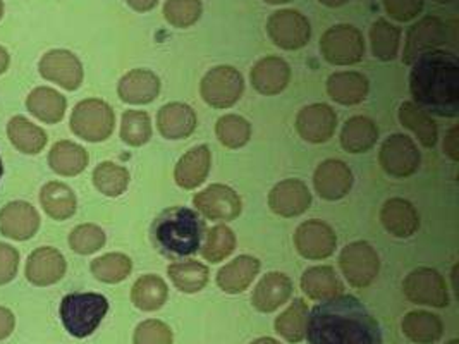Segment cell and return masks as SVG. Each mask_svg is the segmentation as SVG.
I'll list each match as a JSON object with an SVG mask.
<instances>
[{
	"label": "cell",
	"instance_id": "19",
	"mask_svg": "<svg viewBox=\"0 0 459 344\" xmlns=\"http://www.w3.org/2000/svg\"><path fill=\"white\" fill-rule=\"evenodd\" d=\"M312 205V194L299 179H284L272 188L269 207L281 217H298Z\"/></svg>",
	"mask_w": 459,
	"mask_h": 344
},
{
	"label": "cell",
	"instance_id": "45",
	"mask_svg": "<svg viewBox=\"0 0 459 344\" xmlns=\"http://www.w3.org/2000/svg\"><path fill=\"white\" fill-rule=\"evenodd\" d=\"M121 138L131 147H142L152 138L150 116L142 110H126L121 123Z\"/></svg>",
	"mask_w": 459,
	"mask_h": 344
},
{
	"label": "cell",
	"instance_id": "4",
	"mask_svg": "<svg viewBox=\"0 0 459 344\" xmlns=\"http://www.w3.org/2000/svg\"><path fill=\"white\" fill-rule=\"evenodd\" d=\"M108 312V301L99 293H71L61 301V321L78 340L91 336Z\"/></svg>",
	"mask_w": 459,
	"mask_h": 344
},
{
	"label": "cell",
	"instance_id": "35",
	"mask_svg": "<svg viewBox=\"0 0 459 344\" xmlns=\"http://www.w3.org/2000/svg\"><path fill=\"white\" fill-rule=\"evenodd\" d=\"M401 125L417 134L420 143L427 149H434L437 145L438 131L436 121L427 114V110L418 108L415 102H404L399 108Z\"/></svg>",
	"mask_w": 459,
	"mask_h": 344
},
{
	"label": "cell",
	"instance_id": "24",
	"mask_svg": "<svg viewBox=\"0 0 459 344\" xmlns=\"http://www.w3.org/2000/svg\"><path fill=\"white\" fill-rule=\"evenodd\" d=\"M292 282L286 274L271 272L256 284L251 303L258 312L271 314L291 298Z\"/></svg>",
	"mask_w": 459,
	"mask_h": 344
},
{
	"label": "cell",
	"instance_id": "10",
	"mask_svg": "<svg viewBox=\"0 0 459 344\" xmlns=\"http://www.w3.org/2000/svg\"><path fill=\"white\" fill-rule=\"evenodd\" d=\"M404 297L415 305H427L434 308H446L449 305V293L446 280L437 271L421 267L406 276L403 282Z\"/></svg>",
	"mask_w": 459,
	"mask_h": 344
},
{
	"label": "cell",
	"instance_id": "31",
	"mask_svg": "<svg viewBox=\"0 0 459 344\" xmlns=\"http://www.w3.org/2000/svg\"><path fill=\"white\" fill-rule=\"evenodd\" d=\"M7 136L14 149L26 155L40 153L48 142L47 133L22 116H14L7 123Z\"/></svg>",
	"mask_w": 459,
	"mask_h": 344
},
{
	"label": "cell",
	"instance_id": "23",
	"mask_svg": "<svg viewBox=\"0 0 459 344\" xmlns=\"http://www.w3.org/2000/svg\"><path fill=\"white\" fill-rule=\"evenodd\" d=\"M380 222L389 235L401 239L413 236L420 228L417 209L403 198H391L382 205Z\"/></svg>",
	"mask_w": 459,
	"mask_h": 344
},
{
	"label": "cell",
	"instance_id": "28",
	"mask_svg": "<svg viewBox=\"0 0 459 344\" xmlns=\"http://www.w3.org/2000/svg\"><path fill=\"white\" fill-rule=\"evenodd\" d=\"M157 126L164 138L183 140L196 128V114L186 104H168L159 110Z\"/></svg>",
	"mask_w": 459,
	"mask_h": 344
},
{
	"label": "cell",
	"instance_id": "26",
	"mask_svg": "<svg viewBox=\"0 0 459 344\" xmlns=\"http://www.w3.org/2000/svg\"><path fill=\"white\" fill-rule=\"evenodd\" d=\"M368 90H370L368 80L355 71L335 73V74H331L327 80L329 97L341 106L361 104L367 99Z\"/></svg>",
	"mask_w": 459,
	"mask_h": 344
},
{
	"label": "cell",
	"instance_id": "1",
	"mask_svg": "<svg viewBox=\"0 0 459 344\" xmlns=\"http://www.w3.org/2000/svg\"><path fill=\"white\" fill-rule=\"evenodd\" d=\"M310 344H382L380 325L355 297L339 295L324 300L308 314L307 334Z\"/></svg>",
	"mask_w": 459,
	"mask_h": 344
},
{
	"label": "cell",
	"instance_id": "55",
	"mask_svg": "<svg viewBox=\"0 0 459 344\" xmlns=\"http://www.w3.org/2000/svg\"><path fill=\"white\" fill-rule=\"evenodd\" d=\"M322 5L325 7H331V9H337V7H342L344 4H348L350 0H318Z\"/></svg>",
	"mask_w": 459,
	"mask_h": 344
},
{
	"label": "cell",
	"instance_id": "29",
	"mask_svg": "<svg viewBox=\"0 0 459 344\" xmlns=\"http://www.w3.org/2000/svg\"><path fill=\"white\" fill-rule=\"evenodd\" d=\"M26 108L45 125H57L64 119L67 102L63 93L48 86H40L28 95Z\"/></svg>",
	"mask_w": 459,
	"mask_h": 344
},
{
	"label": "cell",
	"instance_id": "7",
	"mask_svg": "<svg viewBox=\"0 0 459 344\" xmlns=\"http://www.w3.org/2000/svg\"><path fill=\"white\" fill-rule=\"evenodd\" d=\"M243 91L245 80L241 73L230 65L210 69L200 85L202 99L213 108H232L241 99Z\"/></svg>",
	"mask_w": 459,
	"mask_h": 344
},
{
	"label": "cell",
	"instance_id": "30",
	"mask_svg": "<svg viewBox=\"0 0 459 344\" xmlns=\"http://www.w3.org/2000/svg\"><path fill=\"white\" fill-rule=\"evenodd\" d=\"M378 140V128L370 117L355 116L346 121L341 131V145L348 153L372 150Z\"/></svg>",
	"mask_w": 459,
	"mask_h": 344
},
{
	"label": "cell",
	"instance_id": "21",
	"mask_svg": "<svg viewBox=\"0 0 459 344\" xmlns=\"http://www.w3.org/2000/svg\"><path fill=\"white\" fill-rule=\"evenodd\" d=\"M291 80V69L281 57H264L251 69V85L262 95H279Z\"/></svg>",
	"mask_w": 459,
	"mask_h": 344
},
{
	"label": "cell",
	"instance_id": "54",
	"mask_svg": "<svg viewBox=\"0 0 459 344\" xmlns=\"http://www.w3.org/2000/svg\"><path fill=\"white\" fill-rule=\"evenodd\" d=\"M11 64V57L4 47H0V74H4Z\"/></svg>",
	"mask_w": 459,
	"mask_h": 344
},
{
	"label": "cell",
	"instance_id": "25",
	"mask_svg": "<svg viewBox=\"0 0 459 344\" xmlns=\"http://www.w3.org/2000/svg\"><path fill=\"white\" fill-rule=\"evenodd\" d=\"M212 153L207 145L195 147L186 151L176 166V183L185 190H195L209 177Z\"/></svg>",
	"mask_w": 459,
	"mask_h": 344
},
{
	"label": "cell",
	"instance_id": "13",
	"mask_svg": "<svg viewBox=\"0 0 459 344\" xmlns=\"http://www.w3.org/2000/svg\"><path fill=\"white\" fill-rule=\"evenodd\" d=\"M294 245L301 257L308 260H322L331 257L337 246L334 229L318 219L303 222L294 235Z\"/></svg>",
	"mask_w": 459,
	"mask_h": 344
},
{
	"label": "cell",
	"instance_id": "59",
	"mask_svg": "<svg viewBox=\"0 0 459 344\" xmlns=\"http://www.w3.org/2000/svg\"><path fill=\"white\" fill-rule=\"evenodd\" d=\"M2 174H4V166H2V159H0V179H2Z\"/></svg>",
	"mask_w": 459,
	"mask_h": 344
},
{
	"label": "cell",
	"instance_id": "16",
	"mask_svg": "<svg viewBox=\"0 0 459 344\" xmlns=\"http://www.w3.org/2000/svg\"><path fill=\"white\" fill-rule=\"evenodd\" d=\"M40 224V214L28 202H11L0 211V235L9 239H31L39 233Z\"/></svg>",
	"mask_w": 459,
	"mask_h": 344
},
{
	"label": "cell",
	"instance_id": "6",
	"mask_svg": "<svg viewBox=\"0 0 459 344\" xmlns=\"http://www.w3.org/2000/svg\"><path fill=\"white\" fill-rule=\"evenodd\" d=\"M320 52L329 64H358L365 56V40L355 26L335 24L322 35Z\"/></svg>",
	"mask_w": 459,
	"mask_h": 344
},
{
	"label": "cell",
	"instance_id": "36",
	"mask_svg": "<svg viewBox=\"0 0 459 344\" xmlns=\"http://www.w3.org/2000/svg\"><path fill=\"white\" fill-rule=\"evenodd\" d=\"M403 332L413 343L432 344L442 338L444 327L437 315L430 312H410L403 319Z\"/></svg>",
	"mask_w": 459,
	"mask_h": 344
},
{
	"label": "cell",
	"instance_id": "3",
	"mask_svg": "<svg viewBox=\"0 0 459 344\" xmlns=\"http://www.w3.org/2000/svg\"><path fill=\"white\" fill-rule=\"evenodd\" d=\"M205 224L200 215L186 207H172L153 220L152 241L168 258H185L200 250Z\"/></svg>",
	"mask_w": 459,
	"mask_h": 344
},
{
	"label": "cell",
	"instance_id": "46",
	"mask_svg": "<svg viewBox=\"0 0 459 344\" xmlns=\"http://www.w3.org/2000/svg\"><path fill=\"white\" fill-rule=\"evenodd\" d=\"M105 245V233L97 224L76 226L69 235V246L78 255H91Z\"/></svg>",
	"mask_w": 459,
	"mask_h": 344
},
{
	"label": "cell",
	"instance_id": "9",
	"mask_svg": "<svg viewBox=\"0 0 459 344\" xmlns=\"http://www.w3.org/2000/svg\"><path fill=\"white\" fill-rule=\"evenodd\" d=\"M272 42L282 50H299L312 39V26L307 16L292 9L275 11L267 22Z\"/></svg>",
	"mask_w": 459,
	"mask_h": 344
},
{
	"label": "cell",
	"instance_id": "47",
	"mask_svg": "<svg viewBox=\"0 0 459 344\" xmlns=\"http://www.w3.org/2000/svg\"><path fill=\"white\" fill-rule=\"evenodd\" d=\"M202 0H168L164 16L176 28H189L202 16Z\"/></svg>",
	"mask_w": 459,
	"mask_h": 344
},
{
	"label": "cell",
	"instance_id": "39",
	"mask_svg": "<svg viewBox=\"0 0 459 344\" xmlns=\"http://www.w3.org/2000/svg\"><path fill=\"white\" fill-rule=\"evenodd\" d=\"M308 306L305 300L292 301L290 308L282 312L275 321V332L290 343H301L307 334Z\"/></svg>",
	"mask_w": 459,
	"mask_h": 344
},
{
	"label": "cell",
	"instance_id": "58",
	"mask_svg": "<svg viewBox=\"0 0 459 344\" xmlns=\"http://www.w3.org/2000/svg\"><path fill=\"white\" fill-rule=\"evenodd\" d=\"M2 16H4V2L0 0V20H2Z\"/></svg>",
	"mask_w": 459,
	"mask_h": 344
},
{
	"label": "cell",
	"instance_id": "20",
	"mask_svg": "<svg viewBox=\"0 0 459 344\" xmlns=\"http://www.w3.org/2000/svg\"><path fill=\"white\" fill-rule=\"evenodd\" d=\"M316 194L327 202H335L344 198L351 192L353 186V172L341 160H325L322 162L314 176Z\"/></svg>",
	"mask_w": 459,
	"mask_h": 344
},
{
	"label": "cell",
	"instance_id": "44",
	"mask_svg": "<svg viewBox=\"0 0 459 344\" xmlns=\"http://www.w3.org/2000/svg\"><path fill=\"white\" fill-rule=\"evenodd\" d=\"M234 248H236L234 233L228 226L221 224V226L212 228L207 241L202 248V257L210 263H221L230 257V254L234 252Z\"/></svg>",
	"mask_w": 459,
	"mask_h": 344
},
{
	"label": "cell",
	"instance_id": "32",
	"mask_svg": "<svg viewBox=\"0 0 459 344\" xmlns=\"http://www.w3.org/2000/svg\"><path fill=\"white\" fill-rule=\"evenodd\" d=\"M88 151L73 142H57L48 151V166L50 169L61 176H78L88 166Z\"/></svg>",
	"mask_w": 459,
	"mask_h": 344
},
{
	"label": "cell",
	"instance_id": "51",
	"mask_svg": "<svg viewBox=\"0 0 459 344\" xmlns=\"http://www.w3.org/2000/svg\"><path fill=\"white\" fill-rule=\"evenodd\" d=\"M16 327V317L9 308L0 306V341L7 340Z\"/></svg>",
	"mask_w": 459,
	"mask_h": 344
},
{
	"label": "cell",
	"instance_id": "50",
	"mask_svg": "<svg viewBox=\"0 0 459 344\" xmlns=\"http://www.w3.org/2000/svg\"><path fill=\"white\" fill-rule=\"evenodd\" d=\"M20 269V252L7 245L0 243V286L9 284L16 278Z\"/></svg>",
	"mask_w": 459,
	"mask_h": 344
},
{
	"label": "cell",
	"instance_id": "8",
	"mask_svg": "<svg viewBox=\"0 0 459 344\" xmlns=\"http://www.w3.org/2000/svg\"><path fill=\"white\" fill-rule=\"evenodd\" d=\"M339 267L350 286L367 288L378 276L380 260L374 246L365 241H355L342 248Z\"/></svg>",
	"mask_w": 459,
	"mask_h": 344
},
{
	"label": "cell",
	"instance_id": "56",
	"mask_svg": "<svg viewBox=\"0 0 459 344\" xmlns=\"http://www.w3.org/2000/svg\"><path fill=\"white\" fill-rule=\"evenodd\" d=\"M251 344H281L279 341H275V340H272V338H260V340H256V341H253Z\"/></svg>",
	"mask_w": 459,
	"mask_h": 344
},
{
	"label": "cell",
	"instance_id": "61",
	"mask_svg": "<svg viewBox=\"0 0 459 344\" xmlns=\"http://www.w3.org/2000/svg\"><path fill=\"white\" fill-rule=\"evenodd\" d=\"M446 344H459V341H458V340H453V341H449V343H446Z\"/></svg>",
	"mask_w": 459,
	"mask_h": 344
},
{
	"label": "cell",
	"instance_id": "14",
	"mask_svg": "<svg viewBox=\"0 0 459 344\" xmlns=\"http://www.w3.org/2000/svg\"><path fill=\"white\" fill-rule=\"evenodd\" d=\"M447 26L436 16H427L411 26L403 52L404 64L411 65L420 56L437 50L440 45L447 42Z\"/></svg>",
	"mask_w": 459,
	"mask_h": 344
},
{
	"label": "cell",
	"instance_id": "40",
	"mask_svg": "<svg viewBox=\"0 0 459 344\" xmlns=\"http://www.w3.org/2000/svg\"><path fill=\"white\" fill-rule=\"evenodd\" d=\"M401 30L393 22L378 20L370 28L372 54L380 61H394L399 52Z\"/></svg>",
	"mask_w": 459,
	"mask_h": 344
},
{
	"label": "cell",
	"instance_id": "42",
	"mask_svg": "<svg viewBox=\"0 0 459 344\" xmlns=\"http://www.w3.org/2000/svg\"><path fill=\"white\" fill-rule=\"evenodd\" d=\"M133 271V262L125 254H107L91 262V274L105 284H117Z\"/></svg>",
	"mask_w": 459,
	"mask_h": 344
},
{
	"label": "cell",
	"instance_id": "57",
	"mask_svg": "<svg viewBox=\"0 0 459 344\" xmlns=\"http://www.w3.org/2000/svg\"><path fill=\"white\" fill-rule=\"evenodd\" d=\"M264 2H267L271 5H282V4H290L292 0H264Z\"/></svg>",
	"mask_w": 459,
	"mask_h": 344
},
{
	"label": "cell",
	"instance_id": "52",
	"mask_svg": "<svg viewBox=\"0 0 459 344\" xmlns=\"http://www.w3.org/2000/svg\"><path fill=\"white\" fill-rule=\"evenodd\" d=\"M458 126L451 129L446 138H444V151L451 160H459V140H458Z\"/></svg>",
	"mask_w": 459,
	"mask_h": 344
},
{
	"label": "cell",
	"instance_id": "22",
	"mask_svg": "<svg viewBox=\"0 0 459 344\" xmlns=\"http://www.w3.org/2000/svg\"><path fill=\"white\" fill-rule=\"evenodd\" d=\"M117 93L126 104L145 106L159 97L160 80L148 69H133L121 78Z\"/></svg>",
	"mask_w": 459,
	"mask_h": 344
},
{
	"label": "cell",
	"instance_id": "49",
	"mask_svg": "<svg viewBox=\"0 0 459 344\" xmlns=\"http://www.w3.org/2000/svg\"><path fill=\"white\" fill-rule=\"evenodd\" d=\"M385 13L394 22H413L425 7V0H382Z\"/></svg>",
	"mask_w": 459,
	"mask_h": 344
},
{
	"label": "cell",
	"instance_id": "17",
	"mask_svg": "<svg viewBox=\"0 0 459 344\" xmlns=\"http://www.w3.org/2000/svg\"><path fill=\"white\" fill-rule=\"evenodd\" d=\"M67 263L63 254L52 246H42L31 252L26 260V280L33 286L47 288L63 280Z\"/></svg>",
	"mask_w": 459,
	"mask_h": 344
},
{
	"label": "cell",
	"instance_id": "38",
	"mask_svg": "<svg viewBox=\"0 0 459 344\" xmlns=\"http://www.w3.org/2000/svg\"><path fill=\"white\" fill-rule=\"evenodd\" d=\"M168 272L172 284L183 293H198L209 282L207 265L195 260L170 263Z\"/></svg>",
	"mask_w": 459,
	"mask_h": 344
},
{
	"label": "cell",
	"instance_id": "12",
	"mask_svg": "<svg viewBox=\"0 0 459 344\" xmlns=\"http://www.w3.org/2000/svg\"><path fill=\"white\" fill-rule=\"evenodd\" d=\"M39 71L42 78L63 86L64 90L74 91L83 83L84 73L83 64L80 59L64 48L48 50L39 64Z\"/></svg>",
	"mask_w": 459,
	"mask_h": 344
},
{
	"label": "cell",
	"instance_id": "43",
	"mask_svg": "<svg viewBox=\"0 0 459 344\" xmlns=\"http://www.w3.org/2000/svg\"><path fill=\"white\" fill-rule=\"evenodd\" d=\"M217 138L221 140V143L228 149H241L245 147L251 138L250 123L236 114L224 116L217 121Z\"/></svg>",
	"mask_w": 459,
	"mask_h": 344
},
{
	"label": "cell",
	"instance_id": "34",
	"mask_svg": "<svg viewBox=\"0 0 459 344\" xmlns=\"http://www.w3.org/2000/svg\"><path fill=\"white\" fill-rule=\"evenodd\" d=\"M301 289L312 300H329L342 295L344 286L333 267H312L301 278Z\"/></svg>",
	"mask_w": 459,
	"mask_h": 344
},
{
	"label": "cell",
	"instance_id": "48",
	"mask_svg": "<svg viewBox=\"0 0 459 344\" xmlns=\"http://www.w3.org/2000/svg\"><path fill=\"white\" fill-rule=\"evenodd\" d=\"M134 344H172V331L160 321H145L134 331Z\"/></svg>",
	"mask_w": 459,
	"mask_h": 344
},
{
	"label": "cell",
	"instance_id": "33",
	"mask_svg": "<svg viewBox=\"0 0 459 344\" xmlns=\"http://www.w3.org/2000/svg\"><path fill=\"white\" fill-rule=\"evenodd\" d=\"M40 203L45 214L56 220H65L73 217L78 207L74 192L59 181H50L43 186Z\"/></svg>",
	"mask_w": 459,
	"mask_h": 344
},
{
	"label": "cell",
	"instance_id": "41",
	"mask_svg": "<svg viewBox=\"0 0 459 344\" xmlns=\"http://www.w3.org/2000/svg\"><path fill=\"white\" fill-rule=\"evenodd\" d=\"M93 185L105 196H119L129 186V172L114 162H102L93 171Z\"/></svg>",
	"mask_w": 459,
	"mask_h": 344
},
{
	"label": "cell",
	"instance_id": "60",
	"mask_svg": "<svg viewBox=\"0 0 459 344\" xmlns=\"http://www.w3.org/2000/svg\"><path fill=\"white\" fill-rule=\"evenodd\" d=\"M440 4H447V2H453V0H437Z\"/></svg>",
	"mask_w": 459,
	"mask_h": 344
},
{
	"label": "cell",
	"instance_id": "5",
	"mask_svg": "<svg viewBox=\"0 0 459 344\" xmlns=\"http://www.w3.org/2000/svg\"><path fill=\"white\" fill-rule=\"evenodd\" d=\"M114 126V110L100 99L82 100L71 114V131L90 143H100L110 138Z\"/></svg>",
	"mask_w": 459,
	"mask_h": 344
},
{
	"label": "cell",
	"instance_id": "27",
	"mask_svg": "<svg viewBox=\"0 0 459 344\" xmlns=\"http://www.w3.org/2000/svg\"><path fill=\"white\" fill-rule=\"evenodd\" d=\"M260 272V262L250 255L234 258L226 267H222L217 274V284L222 291L230 295H238L247 291L251 282Z\"/></svg>",
	"mask_w": 459,
	"mask_h": 344
},
{
	"label": "cell",
	"instance_id": "18",
	"mask_svg": "<svg viewBox=\"0 0 459 344\" xmlns=\"http://www.w3.org/2000/svg\"><path fill=\"white\" fill-rule=\"evenodd\" d=\"M337 116L325 104L301 108L296 117V131L308 143H325L334 136Z\"/></svg>",
	"mask_w": 459,
	"mask_h": 344
},
{
	"label": "cell",
	"instance_id": "37",
	"mask_svg": "<svg viewBox=\"0 0 459 344\" xmlns=\"http://www.w3.org/2000/svg\"><path fill=\"white\" fill-rule=\"evenodd\" d=\"M168 284L153 274L142 276L131 289V301L143 312L159 310L168 301Z\"/></svg>",
	"mask_w": 459,
	"mask_h": 344
},
{
	"label": "cell",
	"instance_id": "53",
	"mask_svg": "<svg viewBox=\"0 0 459 344\" xmlns=\"http://www.w3.org/2000/svg\"><path fill=\"white\" fill-rule=\"evenodd\" d=\"M126 2L136 13H148L159 4V0H126Z\"/></svg>",
	"mask_w": 459,
	"mask_h": 344
},
{
	"label": "cell",
	"instance_id": "11",
	"mask_svg": "<svg viewBox=\"0 0 459 344\" xmlns=\"http://www.w3.org/2000/svg\"><path fill=\"white\" fill-rule=\"evenodd\" d=\"M382 169L393 177H410L418 171L421 157L415 142L408 134L389 136L378 153Z\"/></svg>",
	"mask_w": 459,
	"mask_h": 344
},
{
	"label": "cell",
	"instance_id": "15",
	"mask_svg": "<svg viewBox=\"0 0 459 344\" xmlns=\"http://www.w3.org/2000/svg\"><path fill=\"white\" fill-rule=\"evenodd\" d=\"M195 207L210 220H234L241 214V198L226 185H212L195 194Z\"/></svg>",
	"mask_w": 459,
	"mask_h": 344
},
{
	"label": "cell",
	"instance_id": "2",
	"mask_svg": "<svg viewBox=\"0 0 459 344\" xmlns=\"http://www.w3.org/2000/svg\"><path fill=\"white\" fill-rule=\"evenodd\" d=\"M410 90L418 108L442 117H456L459 112L458 57L438 48L420 56L410 74Z\"/></svg>",
	"mask_w": 459,
	"mask_h": 344
}]
</instances>
